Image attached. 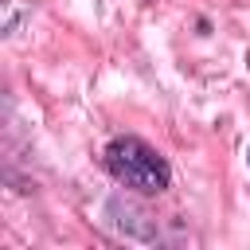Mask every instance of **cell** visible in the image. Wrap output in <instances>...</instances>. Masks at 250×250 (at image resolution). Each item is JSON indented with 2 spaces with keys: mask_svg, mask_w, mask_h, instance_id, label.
I'll use <instances>...</instances> for the list:
<instances>
[{
  "mask_svg": "<svg viewBox=\"0 0 250 250\" xmlns=\"http://www.w3.org/2000/svg\"><path fill=\"white\" fill-rule=\"evenodd\" d=\"M105 168H109V176L117 184H125V188H133L141 195H156L172 180L168 160L152 145H145L141 137H113L105 145Z\"/></svg>",
  "mask_w": 250,
  "mask_h": 250,
  "instance_id": "1",
  "label": "cell"
},
{
  "mask_svg": "<svg viewBox=\"0 0 250 250\" xmlns=\"http://www.w3.org/2000/svg\"><path fill=\"white\" fill-rule=\"evenodd\" d=\"M4 31L8 35L20 31V0H4Z\"/></svg>",
  "mask_w": 250,
  "mask_h": 250,
  "instance_id": "2",
  "label": "cell"
}]
</instances>
